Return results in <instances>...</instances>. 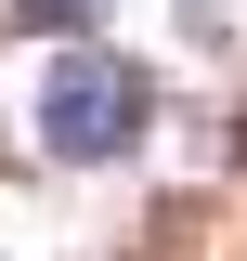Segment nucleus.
Here are the masks:
<instances>
[{
    "label": "nucleus",
    "mask_w": 247,
    "mask_h": 261,
    "mask_svg": "<svg viewBox=\"0 0 247 261\" xmlns=\"http://www.w3.org/2000/svg\"><path fill=\"white\" fill-rule=\"evenodd\" d=\"M39 157L52 170H117L130 144L156 130V79L117 53V39H65L52 65H39Z\"/></svg>",
    "instance_id": "nucleus-1"
},
{
    "label": "nucleus",
    "mask_w": 247,
    "mask_h": 261,
    "mask_svg": "<svg viewBox=\"0 0 247 261\" xmlns=\"http://www.w3.org/2000/svg\"><path fill=\"white\" fill-rule=\"evenodd\" d=\"M117 0H13V27H39V39H91Z\"/></svg>",
    "instance_id": "nucleus-2"
},
{
    "label": "nucleus",
    "mask_w": 247,
    "mask_h": 261,
    "mask_svg": "<svg viewBox=\"0 0 247 261\" xmlns=\"http://www.w3.org/2000/svg\"><path fill=\"white\" fill-rule=\"evenodd\" d=\"M234 13H247V0H182V27H195V39H234Z\"/></svg>",
    "instance_id": "nucleus-3"
},
{
    "label": "nucleus",
    "mask_w": 247,
    "mask_h": 261,
    "mask_svg": "<svg viewBox=\"0 0 247 261\" xmlns=\"http://www.w3.org/2000/svg\"><path fill=\"white\" fill-rule=\"evenodd\" d=\"M234 157H247V118H234Z\"/></svg>",
    "instance_id": "nucleus-4"
}]
</instances>
